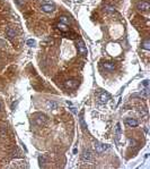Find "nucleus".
<instances>
[{"mask_svg":"<svg viewBox=\"0 0 150 169\" xmlns=\"http://www.w3.org/2000/svg\"><path fill=\"white\" fill-rule=\"evenodd\" d=\"M102 68L105 72H107V73H111V72H113V70L115 69V65L113 63H110V61H105V63L102 64Z\"/></svg>","mask_w":150,"mask_h":169,"instance_id":"obj_1","label":"nucleus"},{"mask_svg":"<svg viewBox=\"0 0 150 169\" xmlns=\"http://www.w3.org/2000/svg\"><path fill=\"white\" fill-rule=\"evenodd\" d=\"M137 8L141 12H148L150 8V4L148 1H140L137 4Z\"/></svg>","mask_w":150,"mask_h":169,"instance_id":"obj_2","label":"nucleus"},{"mask_svg":"<svg viewBox=\"0 0 150 169\" xmlns=\"http://www.w3.org/2000/svg\"><path fill=\"white\" fill-rule=\"evenodd\" d=\"M54 9H56V6L53 4H44L41 6V10L44 13H52L54 12Z\"/></svg>","mask_w":150,"mask_h":169,"instance_id":"obj_3","label":"nucleus"},{"mask_svg":"<svg viewBox=\"0 0 150 169\" xmlns=\"http://www.w3.org/2000/svg\"><path fill=\"white\" fill-rule=\"evenodd\" d=\"M78 51H79V53L81 55V56L86 57L87 56V48L85 47V44H84V42H82V40H79L78 41Z\"/></svg>","mask_w":150,"mask_h":169,"instance_id":"obj_4","label":"nucleus"},{"mask_svg":"<svg viewBox=\"0 0 150 169\" xmlns=\"http://www.w3.org/2000/svg\"><path fill=\"white\" fill-rule=\"evenodd\" d=\"M110 98H111V96H110L108 93H106V92H101V93L98 94V100L102 102V103L107 102V101L110 100Z\"/></svg>","mask_w":150,"mask_h":169,"instance_id":"obj_5","label":"nucleus"},{"mask_svg":"<svg viewBox=\"0 0 150 169\" xmlns=\"http://www.w3.org/2000/svg\"><path fill=\"white\" fill-rule=\"evenodd\" d=\"M81 159H82V161H85V162H89V161H91V152H90L89 150H84Z\"/></svg>","mask_w":150,"mask_h":169,"instance_id":"obj_6","label":"nucleus"},{"mask_svg":"<svg viewBox=\"0 0 150 169\" xmlns=\"http://www.w3.org/2000/svg\"><path fill=\"white\" fill-rule=\"evenodd\" d=\"M77 85L78 82L75 81V79H68V81L64 82V86L67 87V89H75V87H77Z\"/></svg>","mask_w":150,"mask_h":169,"instance_id":"obj_7","label":"nucleus"},{"mask_svg":"<svg viewBox=\"0 0 150 169\" xmlns=\"http://www.w3.org/2000/svg\"><path fill=\"white\" fill-rule=\"evenodd\" d=\"M107 147L105 144H99V143H96L95 144V151L97 152V153H103L105 150H106Z\"/></svg>","mask_w":150,"mask_h":169,"instance_id":"obj_8","label":"nucleus"},{"mask_svg":"<svg viewBox=\"0 0 150 169\" xmlns=\"http://www.w3.org/2000/svg\"><path fill=\"white\" fill-rule=\"evenodd\" d=\"M46 116H44V115H39V118H35V120H36V124L37 125H44L45 124V121H46Z\"/></svg>","mask_w":150,"mask_h":169,"instance_id":"obj_9","label":"nucleus"},{"mask_svg":"<svg viewBox=\"0 0 150 169\" xmlns=\"http://www.w3.org/2000/svg\"><path fill=\"white\" fill-rule=\"evenodd\" d=\"M125 124L130 127H137L138 126V121L136 119H133V118H126L125 119Z\"/></svg>","mask_w":150,"mask_h":169,"instance_id":"obj_10","label":"nucleus"},{"mask_svg":"<svg viewBox=\"0 0 150 169\" xmlns=\"http://www.w3.org/2000/svg\"><path fill=\"white\" fill-rule=\"evenodd\" d=\"M59 19H60V23H63V24H65V25H68V24H70V23H71L70 18L67 17V16H60V17H59Z\"/></svg>","mask_w":150,"mask_h":169,"instance_id":"obj_11","label":"nucleus"},{"mask_svg":"<svg viewBox=\"0 0 150 169\" xmlns=\"http://www.w3.org/2000/svg\"><path fill=\"white\" fill-rule=\"evenodd\" d=\"M56 27H58L60 31H62V32H68L69 31V27H67V25L63 24V23H59V24L56 25Z\"/></svg>","mask_w":150,"mask_h":169,"instance_id":"obj_12","label":"nucleus"},{"mask_svg":"<svg viewBox=\"0 0 150 169\" xmlns=\"http://www.w3.org/2000/svg\"><path fill=\"white\" fill-rule=\"evenodd\" d=\"M56 107H58V103L54 102V101H49L46 103L47 109H56Z\"/></svg>","mask_w":150,"mask_h":169,"instance_id":"obj_13","label":"nucleus"},{"mask_svg":"<svg viewBox=\"0 0 150 169\" xmlns=\"http://www.w3.org/2000/svg\"><path fill=\"white\" fill-rule=\"evenodd\" d=\"M141 47L145 50H149L150 49V43H149V40H145L143 42H142V44H141Z\"/></svg>","mask_w":150,"mask_h":169,"instance_id":"obj_14","label":"nucleus"},{"mask_svg":"<svg viewBox=\"0 0 150 169\" xmlns=\"http://www.w3.org/2000/svg\"><path fill=\"white\" fill-rule=\"evenodd\" d=\"M105 9H106V12H110V13H113V12H114V8L111 7V6H105Z\"/></svg>","mask_w":150,"mask_h":169,"instance_id":"obj_15","label":"nucleus"},{"mask_svg":"<svg viewBox=\"0 0 150 169\" xmlns=\"http://www.w3.org/2000/svg\"><path fill=\"white\" fill-rule=\"evenodd\" d=\"M80 123H81V125L84 128H86V125H85V123H84V118H82V116L80 117Z\"/></svg>","mask_w":150,"mask_h":169,"instance_id":"obj_16","label":"nucleus"},{"mask_svg":"<svg viewBox=\"0 0 150 169\" xmlns=\"http://www.w3.org/2000/svg\"><path fill=\"white\" fill-rule=\"evenodd\" d=\"M27 44L32 46V44H34V41H33V40H28V41H27Z\"/></svg>","mask_w":150,"mask_h":169,"instance_id":"obj_17","label":"nucleus"},{"mask_svg":"<svg viewBox=\"0 0 150 169\" xmlns=\"http://www.w3.org/2000/svg\"><path fill=\"white\" fill-rule=\"evenodd\" d=\"M143 84H145V85L147 86V85H148V81H145V82H143Z\"/></svg>","mask_w":150,"mask_h":169,"instance_id":"obj_18","label":"nucleus"},{"mask_svg":"<svg viewBox=\"0 0 150 169\" xmlns=\"http://www.w3.org/2000/svg\"><path fill=\"white\" fill-rule=\"evenodd\" d=\"M0 109H1V103H0Z\"/></svg>","mask_w":150,"mask_h":169,"instance_id":"obj_19","label":"nucleus"}]
</instances>
